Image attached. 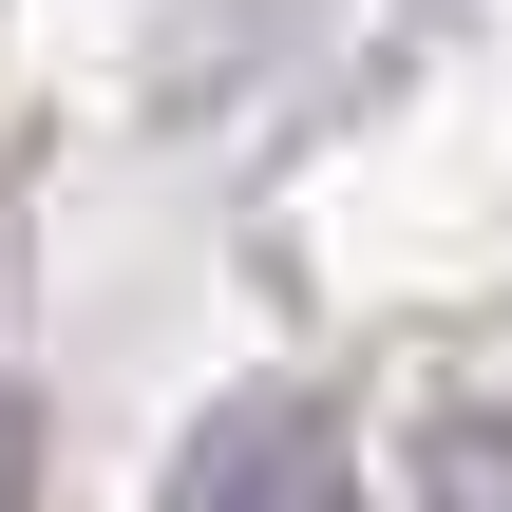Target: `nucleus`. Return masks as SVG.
I'll return each instance as SVG.
<instances>
[{
    "label": "nucleus",
    "mask_w": 512,
    "mask_h": 512,
    "mask_svg": "<svg viewBox=\"0 0 512 512\" xmlns=\"http://www.w3.org/2000/svg\"><path fill=\"white\" fill-rule=\"evenodd\" d=\"M171 512H361L342 494V437L304 399H228L190 456H171Z\"/></svg>",
    "instance_id": "obj_1"
}]
</instances>
